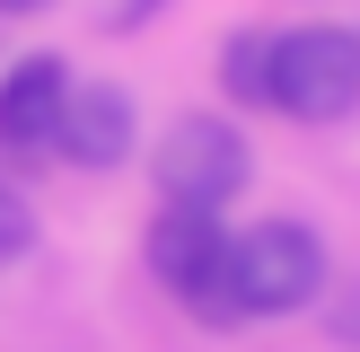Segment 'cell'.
I'll use <instances>...</instances> for the list:
<instances>
[{
	"label": "cell",
	"mask_w": 360,
	"mask_h": 352,
	"mask_svg": "<svg viewBox=\"0 0 360 352\" xmlns=\"http://www.w3.org/2000/svg\"><path fill=\"white\" fill-rule=\"evenodd\" d=\"M150 168H158V203H176V211H220V203L246 194L255 150H246V132L229 115H176Z\"/></svg>",
	"instance_id": "277c9868"
},
{
	"label": "cell",
	"mask_w": 360,
	"mask_h": 352,
	"mask_svg": "<svg viewBox=\"0 0 360 352\" xmlns=\"http://www.w3.org/2000/svg\"><path fill=\"white\" fill-rule=\"evenodd\" d=\"M141 256H150L158 291H176L193 308V326H211V334L246 326L238 299H229V229H220V211H176V203H158V220L141 229Z\"/></svg>",
	"instance_id": "3957f363"
},
{
	"label": "cell",
	"mask_w": 360,
	"mask_h": 352,
	"mask_svg": "<svg viewBox=\"0 0 360 352\" xmlns=\"http://www.w3.org/2000/svg\"><path fill=\"white\" fill-rule=\"evenodd\" d=\"M132 141H141V106H132V88H115V80H70V106H62V132H53V150L70 158V168H88V176H105V168H123L132 158Z\"/></svg>",
	"instance_id": "8992f818"
},
{
	"label": "cell",
	"mask_w": 360,
	"mask_h": 352,
	"mask_svg": "<svg viewBox=\"0 0 360 352\" xmlns=\"http://www.w3.org/2000/svg\"><path fill=\"white\" fill-rule=\"evenodd\" d=\"M273 115L299 123L360 115V27H334V18L273 27Z\"/></svg>",
	"instance_id": "7a4b0ae2"
},
{
	"label": "cell",
	"mask_w": 360,
	"mask_h": 352,
	"mask_svg": "<svg viewBox=\"0 0 360 352\" xmlns=\"http://www.w3.org/2000/svg\"><path fill=\"white\" fill-rule=\"evenodd\" d=\"M326 291V238L308 220H246L229 229V299L238 317H290Z\"/></svg>",
	"instance_id": "6da1fadb"
},
{
	"label": "cell",
	"mask_w": 360,
	"mask_h": 352,
	"mask_svg": "<svg viewBox=\"0 0 360 352\" xmlns=\"http://www.w3.org/2000/svg\"><path fill=\"white\" fill-rule=\"evenodd\" d=\"M18 256H35V203L0 176V264H18Z\"/></svg>",
	"instance_id": "ba28073f"
},
{
	"label": "cell",
	"mask_w": 360,
	"mask_h": 352,
	"mask_svg": "<svg viewBox=\"0 0 360 352\" xmlns=\"http://www.w3.org/2000/svg\"><path fill=\"white\" fill-rule=\"evenodd\" d=\"M158 9H167V0H115V27H150Z\"/></svg>",
	"instance_id": "30bf717a"
},
{
	"label": "cell",
	"mask_w": 360,
	"mask_h": 352,
	"mask_svg": "<svg viewBox=\"0 0 360 352\" xmlns=\"http://www.w3.org/2000/svg\"><path fill=\"white\" fill-rule=\"evenodd\" d=\"M326 326H334V344H360V282L334 299V317H326Z\"/></svg>",
	"instance_id": "9c48e42d"
},
{
	"label": "cell",
	"mask_w": 360,
	"mask_h": 352,
	"mask_svg": "<svg viewBox=\"0 0 360 352\" xmlns=\"http://www.w3.org/2000/svg\"><path fill=\"white\" fill-rule=\"evenodd\" d=\"M220 97L229 106H273V27H238L220 44Z\"/></svg>",
	"instance_id": "52a82bcc"
},
{
	"label": "cell",
	"mask_w": 360,
	"mask_h": 352,
	"mask_svg": "<svg viewBox=\"0 0 360 352\" xmlns=\"http://www.w3.org/2000/svg\"><path fill=\"white\" fill-rule=\"evenodd\" d=\"M35 9H53V0H0V18H35Z\"/></svg>",
	"instance_id": "8fae6325"
},
{
	"label": "cell",
	"mask_w": 360,
	"mask_h": 352,
	"mask_svg": "<svg viewBox=\"0 0 360 352\" xmlns=\"http://www.w3.org/2000/svg\"><path fill=\"white\" fill-rule=\"evenodd\" d=\"M62 106H70L62 53H18L0 70V150L9 158H44L53 132H62Z\"/></svg>",
	"instance_id": "5b68a950"
}]
</instances>
